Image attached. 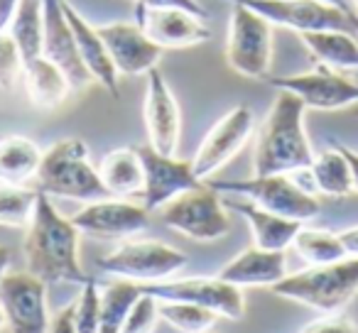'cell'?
Returning <instances> with one entry per match:
<instances>
[{
    "label": "cell",
    "instance_id": "43",
    "mask_svg": "<svg viewBox=\"0 0 358 333\" xmlns=\"http://www.w3.org/2000/svg\"><path fill=\"white\" fill-rule=\"evenodd\" d=\"M322 3H329V6H336V8H341V10H346V13H356V8H353L351 0H322ZM356 15H358V13H356Z\"/></svg>",
    "mask_w": 358,
    "mask_h": 333
},
{
    "label": "cell",
    "instance_id": "30",
    "mask_svg": "<svg viewBox=\"0 0 358 333\" xmlns=\"http://www.w3.org/2000/svg\"><path fill=\"white\" fill-rule=\"evenodd\" d=\"M292 248L307 265H329L348 258L338 233L322 228H304L302 225L299 233L294 235Z\"/></svg>",
    "mask_w": 358,
    "mask_h": 333
},
{
    "label": "cell",
    "instance_id": "32",
    "mask_svg": "<svg viewBox=\"0 0 358 333\" xmlns=\"http://www.w3.org/2000/svg\"><path fill=\"white\" fill-rule=\"evenodd\" d=\"M40 191L30 186L0 184V225L6 228H27L32 221Z\"/></svg>",
    "mask_w": 358,
    "mask_h": 333
},
{
    "label": "cell",
    "instance_id": "25",
    "mask_svg": "<svg viewBox=\"0 0 358 333\" xmlns=\"http://www.w3.org/2000/svg\"><path fill=\"white\" fill-rule=\"evenodd\" d=\"M299 37L317 64L336 71H358V35L343 30H319Z\"/></svg>",
    "mask_w": 358,
    "mask_h": 333
},
{
    "label": "cell",
    "instance_id": "41",
    "mask_svg": "<svg viewBox=\"0 0 358 333\" xmlns=\"http://www.w3.org/2000/svg\"><path fill=\"white\" fill-rule=\"evenodd\" d=\"M338 147H341V152L346 154L348 159V167H351V177H353V194H358V152L351 147H346V145L338 142Z\"/></svg>",
    "mask_w": 358,
    "mask_h": 333
},
{
    "label": "cell",
    "instance_id": "45",
    "mask_svg": "<svg viewBox=\"0 0 358 333\" xmlns=\"http://www.w3.org/2000/svg\"><path fill=\"white\" fill-rule=\"evenodd\" d=\"M351 3H353V8H356V13H358V0H351Z\"/></svg>",
    "mask_w": 358,
    "mask_h": 333
},
{
    "label": "cell",
    "instance_id": "9",
    "mask_svg": "<svg viewBox=\"0 0 358 333\" xmlns=\"http://www.w3.org/2000/svg\"><path fill=\"white\" fill-rule=\"evenodd\" d=\"M250 8L270 25L287 27L299 35L319 30H343L358 35V15L322 0H229Z\"/></svg>",
    "mask_w": 358,
    "mask_h": 333
},
{
    "label": "cell",
    "instance_id": "35",
    "mask_svg": "<svg viewBox=\"0 0 358 333\" xmlns=\"http://www.w3.org/2000/svg\"><path fill=\"white\" fill-rule=\"evenodd\" d=\"M22 54L17 50L15 40L10 37V32L0 35V89L10 91L17 84V79L22 76Z\"/></svg>",
    "mask_w": 358,
    "mask_h": 333
},
{
    "label": "cell",
    "instance_id": "28",
    "mask_svg": "<svg viewBox=\"0 0 358 333\" xmlns=\"http://www.w3.org/2000/svg\"><path fill=\"white\" fill-rule=\"evenodd\" d=\"M8 32L15 40L22 61L40 57L42 40H45V8H42V0H20Z\"/></svg>",
    "mask_w": 358,
    "mask_h": 333
},
{
    "label": "cell",
    "instance_id": "33",
    "mask_svg": "<svg viewBox=\"0 0 358 333\" xmlns=\"http://www.w3.org/2000/svg\"><path fill=\"white\" fill-rule=\"evenodd\" d=\"M74 306V326L76 333H99L101 321V289L94 279L81 284L79 297L71 302Z\"/></svg>",
    "mask_w": 358,
    "mask_h": 333
},
{
    "label": "cell",
    "instance_id": "23",
    "mask_svg": "<svg viewBox=\"0 0 358 333\" xmlns=\"http://www.w3.org/2000/svg\"><path fill=\"white\" fill-rule=\"evenodd\" d=\"M22 81L32 105L40 110H57L74 94L64 71L42 54L22 64Z\"/></svg>",
    "mask_w": 358,
    "mask_h": 333
},
{
    "label": "cell",
    "instance_id": "10",
    "mask_svg": "<svg viewBox=\"0 0 358 333\" xmlns=\"http://www.w3.org/2000/svg\"><path fill=\"white\" fill-rule=\"evenodd\" d=\"M143 292L152 294L155 299L167 302H189L196 306L211 309L219 318L241 321L245 316L243 289L216 277H179L162 279V282L143 284Z\"/></svg>",
    "mask_w": 358,
    "mask_h": 333
},
{
    "label": "cell",
    "instance_id": "36",
    "mask_svg": "<svg viewBox=\"0 0 358 333\" xmlns=\"http://www.w3.org/2000/svg\"><path fill=\"white\" fill-rule=\"evenodd\" d=\"M302 333H358V326L343 313H319V318L309 321Z\"/></svg>",
    "mask_w": 358,
    "mask_h": 333
},
{
    "label": "cell",
    "instance_id": "19",
    "mask_svg": "<svg viewBox=\"0 0 358 333\" xmlns=\"http://www.w3.org/2000/svg\"><path fill=\"white\" fill-rule=\"evenodd\" d=\"M138 25L162 50H187L211 37L204 17L174 8H138Z\"/></svg>",
    "mask_w": 358,
    "mask_h": 333
},
{
    "label": "cell",
    "instance_id": "40",
    "mask_svg": "<svg viewBox=\"0 0 358 333\" xmlns=\"http://www.w3.org/2000/svg\"><path fill=\"white\" fill-rule=\"evenodd\" d=\"M338 238H341L348 258H358V225H351V228L341 230Z\"/></svg>",
    "mask_w": 358,
    "mask_h": 333
},
{
    "label": "cell",
    "instance_id": "24",
    "mask_svg": "<svg viewBox=\"0 0 358 333\" xmlns=\"http://www.w3.org/2000/svg\"><path fill=\"white\" fill-rule=\"evenodd\" d=\"M96 170H99V177L103 182L108 196L128 199V196L143 194L145 172H143V159L138 154V147L110 149L101 159V164Z\"/></svg>",
    "mask_w": 358,
    "mask_h": 333
},
{
    "label": "cell",
    "instance_id": "1",
    "mask_svg": "<svg viewBox=\"0 0 358 333\" xmlns=\"http://www.w3.org/2000/svg\"><path fill=\"white\" fill-rule=\"evenodd\" d=\"M25 230L22 253H25L27 272L47 284L89 282L91 277L81 269L79 262V228L71 223V219L59 214L52 196L40 191L35 214Z\"/></svg>",
    "mask_w": 358,
    "mask_h": 333
},
{
    "label": "cell",
    "instance_id": "6",
    "mask_svg": "<svg viewBox=\"0 0 358 333\" xmlns=\"http://www.w3.org/2000/svg\"><path fill=\"white\" fill-rule=\"evenodd\" d=\"M206 184L219 194H234L241 199H248L258 204L260 209L299 221V223L317 219L322 211L317 196H312L297 182H292L289 175H253L248 179H209Z\"/></svg>",
    "mask_w": 358,
    "mask_h": 333
},
{
    "label": "cell",
    "instance_id": "26",
    "mask_svg": "<svg viewBox=\"0 0 358 333\" xmlns=\"http://www.w3.org/2000/svg\"><path fill=\"white\" fill-rule=\"evenodd\" d=\"M42 162V149L25 135L0 140V184L27 186L35 182Z\"/></svg>",
    "mask_w": 358,
    "mask_h": 333
},
{
    "label": "cell",
    "instance_id": "29",
    "mask_svg": "<svg viewBox=\"0 0 358 333\" xmlns=\"http://www.w3.org/2000/svg\"><path fill=\"white\" fill-rule=\"evenodd\" d=\"M143 294V284L115 279L101 292V321L99 333H120L135 299Z\"/></svg>",
    "mask_w": 358,
    "mask_h": 333
},
{
    "label": "cell",
    "instance_id": "3",
    "mask_svg": "<svg viewBox=\"0 0 358 333\" xmlns=\"http://www.w3.org/2000/svg\"><path fill=\"white\" fill-rule=\"evenodd\" d=\"M270 292L317 313H341L358 294V258L309 265L302 272L285 274Z\"/></svg>",
    "mask_w": 358,
    "mask_h": 333
},
{
    "label": "cell",
    "instance_id": "5",
    "mask_svg": "<svg viewBox=\"0 0 358 333\" xmlns=\"http://www.w3.org/2000/svg\"><path fill=\"white\" fill-rule=\"evenodd\" d=\"M189 262L182 250L150 238H125L110 253L96 260V267L115 279L152 284L169 279Z\"/></svg>",
    "mask_w": 358,
    "mask_h": 333
},
{
    "label": "cell",
    "instance_id": "37",
    "mask_svg": "<svg viewBox=\"0 0 358 333\" xmlns=\"http://www.w3.org/2000/svg\"><path fill=\"white\" fill-rule=\"evenodd\" d=\"M138 8H174V10H187L194 13L199 17H209L206 8L201 6L199 0H138Z\"/></svg>",
    "mask_w": 358,
    "mask_h": 333
},
{
    "label": "cell",
    "instance_id": "14",
    "mask_svg": "<svg viewBox=\"0 0 358 333\" xmlns=\"http://www.w3.org/2000/svg\"><path fill=\"white\" fill-rule=\"evenodd\" d=\"M150 211L143 204L106 196L84 204V209L71 216V223L79 228L81 235L101 240H125L148 228Z\"/></svg>",
    "mask_w": 358,
    "mask_h": 333
},
{
    "label": "cell",
    "instance_id": "11",
    "mask_svg": "<svg viewBox=\"0 0 358 333\" xmlns=\"http://www.w3.org/2000/svg\"><path fill=\"white\" fill-rule=\"evenodd\" d=\"M265 81L273 89L297 96L304 103V108L312 110H343L358 105L356 81L324 64H317L314 69L302 71V74L268 76Z\"/></svg>",
    "mask_w": 358,
    "mask_h": 333
},
{
    "label": "cell",
    "instance_id": "17",
    "mask_svg": "<svg viewBox=\"0 0 358 333\" xmlns=\"http://www.w3.org/2000/svg\"><path fill=\"white\" fill-rule=\"evenodd\" d=\"M45 8V40H42V57L57 64L69 79L71 89L84 91L89 84H94L86 71L79 54L74 30L69 25V17L64 13V0H42Z\"/></svg>",
    "mask_w": 358,
    "mask_h": 333
},
{
    "label": "cell",
    "instance_id": "15",
    "mask_svg": "<svg viewBox=\"0 0 358 333\" xmlns=\"http://www.w3.org/2000/svg\"><path fill=\"white\" fill-rule=\"evenodd\" d=\"M143 159L145 184H143V206L148 211H159L174 196L185 194L194 186L204 184L196 179L192 159H179L177 154H159L150 145L138 147Z\"/></svg>",
    "mask_w": 358,
    "mask_h": 333
},
{
    "label": "cell",
    "instance_id": "42",
    "mask_svg": "<svg viewBox=\"0 0 358 333\" xmlns=\"http://www.w3.org/2000/svg\"><path fill=\"white\" fill-rule=\"evenodd\" d=\"M10 262H13L10 248H6V245H0V282H3V277H6V274L10 272Z\"/></svg>",
    "mask_w": 358,
    "mask_h": 333
},
{
    "label": "cell",
    "instance_id": "39",
    "mask_svg": "<svg viewBox=\"0 0 358 333\" xmlns=\"http://www.w3.org/2000/svg\"><path fill=\"white\" fill-rule=\"evenodd\" d=\"M17 6H20V0H0V35L8 32L13 17H15Z\"/></svg>",
    "mask_w": 358,
    "mask_h": 333
},
{
    "label": "cell",
    "instance_id": "18",
    "mask_svg": "<svg viewBox=\"0 0 358 333\" xmlns=\"http://www.w3.org/2000/svg\"><path fill=\"white\" fill-rule=\"evenodd\" d=\"M106 50L110 54L115 71L125 76H143L159 66L162 47L155 45L138 22H108L96 27Z\"/></svg>",
    "mask_w": 358,
    "mask_h": 333
},
{
    "label": "cell",
    "instance_id": "8",
    "mask_svg": "<svg viewBox=\"0 0 358 333\" xmlns=\"http://www.w3.org/2000/svg\"><path fill=\"white\" fill-rule=\"evenodd\" d=\"M226 61L245 79H268L273 66V25L250 8L231 3Z\"/></svg>",
    "mask_w": 358,
    "mask_h": 333
},
{
    "label": "cell",
    "instance_id": "20",
    "mask_svg": "<svg viewBox=\"0 0 358 333\" xmlns=\"http://www.w3.org/2000/svg\"><path fill=\"white\" fill-rule=\"evenodd\" d=\"M287 274L285 250H265L250 245L221 267L219 277L236 287H273Z\"/></svg>",
    "mask_w": 358,
    "mask_h": 333
},
{
    "label": "cell",
    "instance_id": "16",
    "mask_svg": "<svg viewBox=\"0 0 358 333\" xmlns=\"http://www.w3.org/2000/svg\"><path fill=\"white\" fill-rule=\"evenodd\" d=\"M148 84H145V101H143V118L148 128L150 147L159 154H177L179 138H182V110L169 89L167 79L155 66L148 71Z\"/></svg>",
    "mask_w": 358,
    "mask_h": 333
},
{
    "label": "cell",
    "instance_id": "13",
    "mask_svg": "<svg viewBox=\"0 0 358 333\" xmlns=\"http://www.w3.org/2000/svg\"><path fill=\"white\" fill-rule=\"evenodd\" d=\"M0 306L6 313V328L10 333H47V282L32 272H8L0 282Z\"/></svg>",
    "mask_w": 358,
    "mask_h": 333
},
{
    "label": "cell",
    "instance_id": "38",
    "mask_svg": "<svg viewBox=\"0 0 358 333\" xmlns=\"http://www.w3.org/2000/svg\"><path fill=\"white\" fill-rule=\"evenodd\" d=\"M47 333H76V326H74V306L66 304L62 311H57L50 321V331Z\"/></svg>",
    "mask_w": 358,
    "mask_h": 333
},
{
    "label": "cell",
    "instance_id": "22",
    "mask_svg": "<svg viewBox=\"0 0 358 333\" xmlns=\"http://www.w3.org/2000/svg\"><path fill=\"white\" fill-rule=\"evenodd\" d=\"M231 209L236 214H241L245 219L250 228V235H253V245L258 248H265V250H287L292 248V240L294 235L299 233L304 223L299 221H292V219H285L280 214H273V211H265L260 209L258 204L248 199H234L231 201Z\"/></svg>",
    "mask_w": 358,
    "mask_h": 333
},
{
    "label": "cell",
    "instance_id": "44",
    "mask_svg": "<svg viewBox=\"0 0 358 333\" xmlns=\"http://www.w3.org/2000/svg\"><path fill=\"white\" fill-rule=\"evenodd\" d=\"M6 328V313H3V306H0V331Z\"/></svg>",
    "mask_w": 358,
    "mask_h": 333
},
{
    "label": "cell",
    "instance_id": "31",
    "mask_svg": "<svg viewBox=\"0 0 358 333\" xmlns=\"http://www.w3.org/2000/svg\"><path fill=\"white\" fill-rule=\"evenodd\" d=\"M157 313L167 326H172L179 333H209L214 323L219 321V316L211 309L196 306L189 302L157 299Z\"/></svg>",
    "mask_w": 358,
    "mask_h": 333
},
{
    "label": "cell",
    "instance_id": "27",
    "mask_svg": "<svg viewBox=\"0 0 358 333\" xmlns=\"http://www.w3.org/2000/svg\"><path fill=\"white\" fill-rule=\"evenodd\" d=\"M307 172H309V179H312V186L319 194L331 196V199H346V196L353 194L351 167H348V159L341 152L338 142L334 147L322 149L319 154H314Z\"/></svg>",
    "mask_w": 358,
    "mask_h": 333
},
{
    "label": "cell",
    "instance_id": "21",
    "mask_svg": "<svg viewBox=\"0 0 358 333\" xmlns=\"http://www.w3.org/2000/svg\"><path fill=\"white\" fill-rule=\"evenodd\" d=\"M64 13L69 17V25L74 30V37H76V45H79V54H81V61H84L86 71H89L91 81L99 84L101 89L108 91L113 98H118V81H120V74L115 71L113 61H110V54L106 50V42L101 40L99 30L71 6L69 0H64Z\"/></svg>",
    "mask_w": 358,
    "mask_h": 333
},
{
    "label": "cell",
    "instance_id": "4",
    "mask_svg": "<svg viewBox=\"0 0 358 333\" xmlns=\"http://www.w3.org/2000/svg\"><path fill=\"white\" fill-rule=\"evenodd\" d=\"M35 182L37 191L42 194L81 201V204L108 196L99 170L89 159V147L79 138H66L50 145L42 152Z\"/></svg>",
    "mask_w": 358,
    "mask_h": 333
},
{
    "label": "cell",
    "instance_id": "12",
    "mask_svg": "<svg viewBox=\"0 0 358 333\" xmlns=\"http://www.w3.org/2000/svg\"><path fill=\"white\" fill-rule=\"evenodd\" d=\"M255 115L248 105H234L224 118L214 123V128L206 133L204 142L199 145L192 167L199 182H209L224 170L226 164L245 147L248 138L253 135Z\"/></svg>",
    "mask_w": 358,
    "mask_h": 333
},
{
    "label": "cell",
    "instance_id": "2",
    "mask_svg": "<svg viewBox=\"0 0 358 333\" xmlns=\"http://www.w3.org/2000/svg\"><path fill=\"white\" fill-rule=\"evenodd\" d=\"M304 110L297 96L280 91L260 125L253 152L255 175H294L309 170L314 149L304 130Z\"/></svg>",
    "mask_w": 358,
    "mask_h": 333
},
{
    "label": "cell",
    "instance_id": "7",
    "mask_svg": "<svg viewBox=\"0 0 358 333\" xmlns=\"http://www.w3.org/2000/svg\"><path fill=\"white\" fill-rule=\"evenodd\" d=\"M159 221L167 228L199 243H214L226 238L231 230L229 209L221 201L219 191L211 189L206 182L164 204L159 209Z\"/></svg>",
    "mask_w": 358,
    "mask_h": 333
},
{
    "label": "cell",
    "instance_id": "34",
    "mask_svg": "<svg viewBox=\"0 0 358 333\" xmlns=\"http://www.w3.org/2000/svg\"><path fill=\"white\" fill-rule=\"evenodd\" d=\"M159 321L157 313V299L152 294L143 292L135 304L130 306L128 316H125V323L120 328V333H152L155 323Z\"/></svg>",
    "mask_w": 358,
    "mask_h": 333
}]
</instances>
